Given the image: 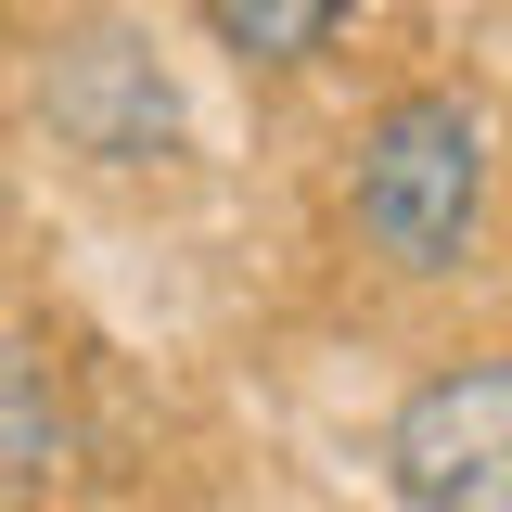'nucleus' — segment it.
<instances>
[{
  "label": "nucleus",
  "instance_id": "nucleus-1",
  "mask_svg": "<svg viewBox=\"0 0 512 512\" xmlns=\"http://www.w3.org/2000/svg\"><path fill=\"white\" fill-rule=\"evenodd\" d=\"M487 218V128L461 90H397L372 128H359V244L410 282L461 269Z\"/></svg>",
  "mask_w": 512,
  "mask_h": 512
},
{
  "label": "nucleus",
  "instance_id": "nucleus-2",
  "mask_svg": "<svg viewBox=\"0 0 512 512\" xmlns=\"http://www.w3.org/2000/svg\"><path fill=\"white\" fill-rule=\"evenodd\" d=\"M384 474L410 512H512V359H461L410 384L384 423Z\"/></svg>",
  "mask_w": 512,
  "mask_h": 512
},
{
  "label": "nucleus",
  "instance_id": "nucleus-3",
  "mask_svg": "<svg viewBox=\"0 0 512 512\" xmlns=\"http://www.w3.org/2000/svg\"><path fill=\"white\" fill-rule=\"evenodd\" d=\"M39 103L77 154H103V167H141V154H167L180 141V90H167V64L141 52L128 26H77L39 77Z\"/></svg>",
  "mask_w": 512,
  "mask_h": 512
},
{
  "label": "nucleus",
  "instance_id": "nucleus-4",
  "mask_svg": "<svg viewBox=\"0 0 512 512\" xmlns=\"http://www.w3.org/2000/svg\"><path fill=\"white\" fill-rule=\"evenodd\" d=\"M333 13H346V0H205V26L244 64H308L320 39H333Z\"/></svg>",
  "mask_w": 512,
  "mask_h": 512
},
{
  "label": "nucleus",
  "instance_id": "nucleus-5",
  "mask_svg": "<svg viewBox=\"0 0 512 512\" xmlns=\"http://www.w3.org/2000/svg\"><path fill=\"white\" fill-rule=\"evenodd\" d=\"M64 461V423H52V397H39V372H26V346L0 333V487L13 474H52Z\"/></svg>",
  "mask_w": 512,
  "mask_h": 512
}]
</instances>
